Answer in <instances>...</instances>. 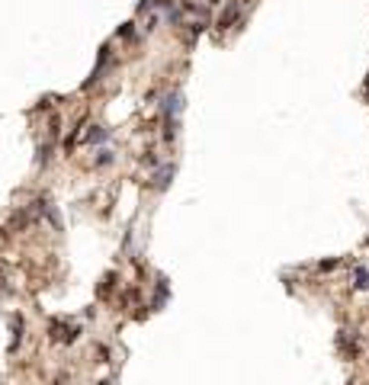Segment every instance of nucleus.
Segmentation results:
<instances>
[{"instance_id":"obj_3","label":"nucleus","mask_w":369,"mask_h":385,"mask_svg":"<svg viewBox=\"0 0 369 385\" xmlns=\"http://www.w3.org/2000/svg\"><path fill=\"white\" fill-rule=\"evenodd\" d=\"M103 138H109V128H103V125H93L90 132H87V138H84V141H103Z\"/></svg>"},{"instance_id":"obj_2","label":"nucleus","mask_w":369,"mask_h":385,"mask_svg":"<svg viewBox=\"0 0 369 385\" xmlns=\"http://www.w3.org/2000/svg\"><path fill=\"white\" fill-rule=\"evenodd\" d=\"M174 170H177L174 164H164V167H161V173H154V183H158L161 190H164V186H170V177H174Z\"/></svg>"},{"instance_id":"obj_1","label":"nucleus","mask_w":369,"mask_h":385,"mask_svg":"<svg viewBox=\"0 0 369 385\" xmlns=\"http://www.w3.org/2000/svg\"><path fill=\"white\" fill-rule=\"evenodd\" d=\"M238 16H241V3H238V0H231V3L222 10V16H218V29H228L231 23H238Z\"/></svg>"},{"instance_id":"obj_5","label":"nucleus","mask_w":369,"mask_h":385,"mask_svg":"<svg viewBox=\"0 0 369 385\" xmlns=\"http://www.w3.org/2000/svg\"><path fill=\"white\" fill-rule=\"evenodd\" d=\"M116 161V154L109 151V148H103V151H100V158H97V164H113Z\"/></svg>"},{"instance_id":"obj_4","label":"nucleus","mask_w":369,"mask_h":385,"mask_svg":"<svg viewBox=\"0 0 369 385\" xmlns=\"http://www.w3.org/2000/svg\"><path fill=\"white\" fill-rule=\"evenodd\" d=\"M353 286H357V289H369V270H363V267L357 270V276H353Z\"/></svg>"}]
</instances>
